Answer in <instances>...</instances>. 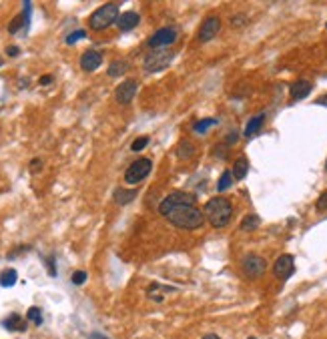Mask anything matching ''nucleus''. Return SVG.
Listing matches in <instances>:
<instances>
[{"label":"nucleus","mask_w":327,"mask_h":339,"mask_svg":"<svg viewBox=\"0 0 327 339\" xmlns=\"http://www.w3.org/2000/svg\"><path fill=\"white\" fill-rule=\"evenodd\" d=\"M169 223L177 229H183V231H193L199 229L205 221V215L203 211L197 207V205H179L177 209H173L169 215H167Z\"/></svg>","instance_id":"f257e3e1"},{"label":"nucleus","mask_w":327,"mask_h":339,"mask_svg":"<svg viewBox=\"0 0 327 339\" xmlns=\"http://www.w3.org/2000/svg\"><path fill=\"white\" fill-rule=\"evenodd\" d=\"M203 215L215 229H223L229 225L231 217H233V205L225 197H213L207 201Z\"/></svg>","instance_id":"f03ea898"},{"label":"nucleus","mask_w":327,"mask_h":339,"mask_svg":"<svg viewBox=\"0 0 327 339\" xmlns=\"http://www.w3.org/2000/svg\"><path fill=\"white\" fill-rule=\"evenodd\" d=\"M119 20V6L115 2H108V4H102L100 8H97L91 18H89V26L93 31H104L108 29L113 22Z\"/></svg>","instance_id":"7ed1b4c3"},{"label":"nucleus","mask_w":327,"mask_h":339,"mask_svg":"<svg viewBox=\"0 0 327 339\" xmlns=\"http://www.w3.org/2000/svg\"><path fill=\"white\" fill-rule=\"evenodd\" d=\"M179 205H197V199L195 195H191V193H187V191H175V193H171V195H167L161 205H159V213L167 217L173 209H177Z\"/></svg>","instance_id":"20e7f679"},{"label":"nucleus","mask_w":327,"mask_h":339,"mask_svg":"<svg viewBox=\"0 0 327 339\" xmlns=\"http://www.w3.org/2000/svg\"><path fill=\"white\" fill-rule=\"evenodd\" d=\"M151 169H153V163L149 159H137L134 163L129 165V169L125 171V181L129 185H139L141 181H145L149 177Z\"/></svg>","instance_id":"39448f33"},{"label":"nucleus","mask_w":327,"mask_h":339,"mask_svg":"<svg viewBox=\"0 0 327 339\" xmlns=\"http://www.w3.org/2000/svg\"><path fill=\"white\" fill-rule=\"evenodd\" d=\"M171 61H173V52H171V50H167V48L155 50V52H151L149 56H145V70H147V72L165 70V68L171 65Z\"/></svg>","instance_id":"423d86ee"},{"label":"nucleus","mask_w":327,"mask_h":339,"mask_svg":"<svg viewBox=\"0 0 327 339\" xmlns=\"http://www.w3.org/2000/svg\"><path fill=\"white\" fill-rule=\"evenodd\" d=\"M177 34H179V31H177L175 26H165V29H159L157 33L153 34L147 44H149V48H153V50H161V48L171 46V44L177 40Z\"/></svg>","instance_id":"0eeeda50"},{"label":"nucleus","mask_w":327,"mask_h":339,"mask_svg":"<svg viewBox=\"0 0 327 339\" xmlns=\"http://www.w3.org/2000/svg\"><path fill=\"white\" fill-rule=\"evenodd\" d=\"M241 269L243 273L249 277V279H257V277H261L265 269H267V261L259 257V255H247L243 261H241Z\"/></svg>","instance_id":"6e6552de"},{"label":"nucleus","mask_w":327,"mask_h":339,"mask_svg":"<svg viewBox=\"0 0 327 339\" xmlns=\"http://www.w3.org/2000/svg\"><path fill=\"white\" fill-rule=\"evenodd\" d=\"M293 273H295L293 255H281V257L275 261V265H273V275H275L277 279L285 281V279H289Z\"/></svg>","instance_id":"1a4fd4ad"},{"label":"nucleus","mask_w":327,"mask_h":339,"mask_svg":"<svg viewBox=\"0 0 327 339\" xmlns=\"http://www.w3.org/2000/svg\"><path fill=\"white\" fill-rule=\"evenodd\" d=\"M221 31V20L217 16H207L201 24V31H199V40L201 42H209L213 40Z\"/></svg>","instance_id":"9d476101"},{"label":"nucleus","mask_w":327,"mask_h":339,"mask_svg":"<svg viewBox=\"0 0 327 339\" xmlns=\"http://www.w3.org/2000/svg\"><path fill=\"white\" fill-rule=\"evenodd\" d=\"M137 91H139V84L134 80H123L115 91V99L119 104H129L134 99Z\"/></svg>","instance_id":"9b49d317"},{"label":"nucleus","mask_w":327,"mask_h":339,"mask_svg":"<svg viewBox=\"0 0 327 339\" xmlns=\"http://www.w3.org/2000/svg\"><path fill=\"white\" fill-rule=\"evenodd\" d=\"M102 65V54L98 50H87L83 56H80V68L85 72H93Z\"/></svg>","instance_id":"f8f14e48"},{"label":"nucleus","mask_w":327,"mask_h":339,"mask_svg":"<svg viewBox=\"0 0 327 339\" xmlns=\"http://www.w3.org/2000/svg\"><path fill=\"white\" fill-rule=\"evenodd\" d=\"M137 24H139V12H134V10H127V12H123V14L119 16V20H117V26H119L123 33H129V31H132Z\"/></svg>","instance_id":"ddd939ff"},{"label":"nucleus","mask_w":327,"mask_h":339,"mask_svg":"<svg viewBox=\"0 0 327 339\" xmlns=\"http://www.w3.org/2000/svg\"><path fill=\"white\" fill-rule=\"evenodd\" d=\"M311 89H313V84L309 80H295L291 89H289V95H291L293 101H301L311 93Z\"/></svg>","instance_id":"4468645a"},{"label":"nucleus","mask_w":327,"mask_h":339,"mask_svg":"<svg viewBox=\"0 0 327 339\" xmlns=\"http://www.w3.org/2000/svg\"><path fill=\"white\" fill-rule=\"evenodd\" d=\"M263 123H265V112H259V115L251 117V119L247 121V125H245L243 135L247 136V138H251L253 135H257V133H259V129L263 127Z\"/></svg>","instance_id":"2eb2a0df"},{"label":"nucleus","mask_w":327,"mask_h":339,"mask_svg":"<svg viewBox=\"0 0 327 339\" xmlns=\"http://www.w3.org/2000/svg\"><path fill=\"white\" fill-rule=\"evenodd\" d=\"M231 173H233V179H235V181H243V179L247 177V173H249V161H247V157H239V159L235 161Z\"/></svg>","instance_id":"dca6fc26"},{"label":"nucleus","mask_w":327,"mask_h":339,"mask_svg":"<svg viewBox=\"0 0 327 339\" xmlns=\"http://www.w3.org/2000/svg\"><path fill=\"white\" fill-rule=\"evenodd\" d=\"M137 197V189H115L113 199L117 205H129Z\"/></svg>","instance_id":"f3484780"},{"label":"nucleus","mask_w":327,"mask_h":339,"mask_svg":"<svg viewBox=\"0 0 327 339\" xmlns=\"http://www.w3.org/2000/svg\"><path fill=\"white\" fill-rule=\"evenodd\" d=\"M2 325H4L6 329H10V331H24V329H26V321H24L20 315H16V313H12L8 319H4Z\"/></svg>","instance_id":"a211bd4d"},{"label":"nucleus","mask_w":327,"mask_h":339,"mask_svg":"<svg viewBox=\"0 0 327 339\" xmlns=\"http://www.w3.org/2000/svg\"><path fill=\"white\" fill-rule=\"evenodd\" d=\"M195 153H197V149H195V145H193L191 140H181V143H179V147H177V157H179L181 161L195 157Z\"/></svg>","instance_id":"6ab92c4d"},{"label":"nucleus","mask_w":327,"mask_h":339,"mask_svg":"<svg viewBox=\"0 0 327 339\" xmlns=\"http://www.w3.org/2000/svg\"><path fill=\"white\" fill-rule=\"evenodd\" d=\"M215 125H217V119H203V121H197L195 125H193V131H195L197 135H205Z\"/></svg>","instance_id":"aec40b11"},{"label":"nucleus","mask_w":327,"mask_h":339,"mask_svg":"<svg viewBox=\"0 0 327 339\" xmlns=\"http://www.w3.org/2000/svg\"><path fill=\"white\" fill-rule=\"evenodd\" d=\"M129 70V65L125 61H113L108 67V76H123Z\"/></svg>","instance_id":"412c9836"},{"label":"nucleus","mask_w":327,"mask_h":339,"mask_svg":"<svg viewBox=\"0 0 327 339\" xmlns=\"http://www.w3.org/2000/svg\"><path fill=\"white\" fill-rule=\"evenodd\" d=\"M16 279H18V275H16L14 269H4L2 275H0V285L8 289V287H12L16 283Z\"/></svg>","instance_id":"4be33fe9"},{"label":"nucleus","mask_w":327,"mask_h":339,"mask_svg":"<svg viewBox=\"0 0 327 339\" xmlns=\"http://www.w3.org/2000/svg\"><path fill=\"white\" fill-rule=\"evenodd\" d=\"M259 223H261V219H259L257 215H247V217L241 221V229H243V231H255V229L259 227Z\"/></svg>","instance_id":"5701e85b"},{"label":"nucleus","mask_w":327,"mask_h":339,"mask_svg":"<svg viewBox=\"0 0 327 339\" xmlns=\"http://www.w3.org/2000/svg\"><path fill=\"white\" fill-rule=\"evenodd\" d=\"M231 185H233V173L231 171H225L223 175H221V179H219V183H217V191L219 193H223V191H227Z\"/></svg>","instance_id":"b1692460"},{"label":"nucleus","mask_w":327,"mask_h":339,"mask_svg":"<svg viewBox=\"0 0 327 339\" xmlns=\"http://www.w3.org/2000/svg\"><path fill=\"white\" fill-rule=\"evenodd\" d=\"M26 319L33 321L34 325H40V323H42V311H40L38 307H31V309L26 311Z\"/></svg>","instance_id":"393cba45"},{"label":"nucleus","mask_w":327,"mask_h":339,"mask_svg":"<svg viewBox=\"0 0 327 339\" xmlns=\"http://www.w3.org/2000/svg\"><path fill=\"white\" fill-rule=\"evenodd\" d=\"M147 145H149V136H139V138H134V143L131 145V151L132 153H139V151H143Z\"/></svg>","instance_id":"a878e982"},{"label":"nucleus","mask_w":327,"mask_h":339,"mask_svg":"<svg viewBox=\"0 0 327 339\" xmlns=\"http://www.w3.org/2000/svg\"><path fill=\"white\" fill-rule=\"evenodd\" d=\"M83 38H87V31H74L66 36V44H74L76 40H83Z\"/></svg>","instance_id":"bb28decb"},{"label":"nucleus","mask_w":327,"mask_h":339,"mask_svg":"<svg viewBox=\"0 0 327 339\" xmlns=\"http://www.w3.org/2000/svg\"><path fill=\"white\" fill-rule=\"evenodd\" d=\"M87 281V271H74L72 273V283L74 285H83Z\"/></svg>","instance_id":"cd10ccee"},{"label":"nucleus","mask_w":327,"mask_h":339,"mask_svg":"<svg viewBox=\"0 0 327 339\" xmlns=\"http://www.w3.org/2000/svg\"><path fill=\"white\" fill-rule=\"evenodd\" d=\"M46 267H48V275L50 277H57V265H54V255H50L46 259Z\"/></svg>","instance_id":"c85d7f7f"},{"label":"nucleus","mask_w":327,"mask_h":339,"mask_svg":"<svg viewBox=\"0 0 327 339\" xmlns=\"http://www.w3.org/2000/svg\"><path fill=\"white\" fill-rule=\"evenodd\" d=\"M237 138H239V135H237L235 131H231L229 135L225 136V147H227V149H229V147H233V145L237 143Z\"/></svg>","instance_id":"c756f323"},{"label":"nucleus","mask_w":327,"mask_h":339,"mask_svg":"<svg viewBox=\"0 0 327 339\" xmlns=\"http://www.w3.org/2000/svg\"><path fill=\"white\" fill-rule=\"evenodd\" d=\"M325 209H327V191L321 193L319 199H317V211H325Z\"/></svg>","instance_id":"7c9ffc66"},{"label":"nucleus","mask_w":327,"mask_h":339,"mask_svg":"<svg viewBox=\"0 0 327 339\" xmlns=\"http://www.w3.org/2000/svg\"><path fill=\"white\" fill-rule=\"evenodd\" d=\"M40 169H42V161L40 159H33L31 161V173H38Z\"/></svg>","instance_id":"2f4dec72"},{"label":"nucleus","mask_w":327,"mask_h":339,"mask_svg":"<svg viewBox=\"0 0 327 339\" xmlns=\"http://www.w3.org/2000/svg\"><path fill=\"white\" fill-rule=\"evenodd\" d=\"M243 24H245V18H243V16L231 18V26H233V29H239V26H243Z\"/></svg>","instance_id":"473e14b6"},{"label":"nucleus","mask_w":327,"mask_h":339,"mask_svg":"<svg viewBox=\"0 0 327 339\" xmlns=\"http://www.w3.org/2000/svg\"><path fill=\"white\" fill-rule=\"evenodd\" d=\"M225 151H227V147H225V143L221 145V147H215V151H213V155H217V157H221V159H225Z\"/></svg>","instance_id":"72a5a7b5"},{"label":"nucleus","mask_w":327,"mask_h":339,"mask_svg":"<svg viewBox=\"0 0 327 339\" xmlns=\"http://www.w3.org/2000/svg\"><path fill=\"white\" fill-rule=\"evenodd\" d=\"M42 87H46V84H50L52 82V74H44V76H40V80H38Z\"/></svg>","instance_id":"f704fd0d"},{"label":"nucleus","mask_w":327,"mask_h":339,"mask_svg":"<svg viewBox=\"0 0 327 339\" xmlns=\"http://www.w3.org/2000/svg\"><path fill=\"white\" fill-rule=\"evenodd\" d=\"M6 54H8V56H18L20 50H18L16 46H8V48H6Z\"/></svg>","instance_id":"c9c22d12"},{"label":"nucleus","mask_w":327,"mask_h":339,"mask_svg":"<svg viewBox=\"0 0 327 339\" xmlns=\"http://www.w3.org/2000/svg\"><path fill=\"white\" fill-rule=\"evenodd\" d=\"M89 339H108V337H104L102 333H91V337Z\"/></svg>","instance_id":"e433bc0d"},{"label":"nucleus","mask_w":327,"mask_h":339,"mask_svg":"<svg viewBox=\"0 0 327 339\" xmlns=\"http://www.w3.org/2000/svg\"><path fill=\"white\" fill-rule=\"evenodd\" d=\"M315 102H317V104H325V106H327V95H325V97H319V99H317Z\"/></svg>","instance_id":"4c0bfd02"},{"label":"nucleus","mask_w":327,"mask_h":339,"mask_svg":"<svg viewBox=\"0 0 327 339\" xmlns=\"http://www.w3.org/2000/svg\"><path fill=\"white\" fill-rule=\"evenodd\" d=\"M203 339H219V335H215V333H207Z\"/></svg>","instance_id":"58836bf2"},{"label":"nucleus","mask_w":327,"mask_h":339,"mask_svg":"<svg viewBox=\"0 0 327 339\" xmlns=\"http://www.w3.org/2000/svg\"><path fill=\"white\" fill-rule=\"evenodd\" d=\"M2 65H4V61H2V56H0V67H2Z\"/></svg>","instance_id":"ea45409f"},{"label":"nucleus","mask_w":327,"mask_h":339,"mask_svg":"<svg viewBox=\"0 0 327 339\" xmlns=\"http://www.w3.org/2000/svg\"><path fill=\"white\" fill-rule=\"evenodd\" d=\"M249 339H255V337H249Z\"/></svg>","instance_id":"a19ab883"},{"label":"nucleus","mask_w":327,"mask_h":339,"mask_svg":"<svg viewBox=\"0 0 327 339\" xmlns=\"http://www.w3.org/2000/svg\"><path fill=\"white\" fill-rule=\"evenodd\" d=\"M325 169H327V163H325Z\"/></svg>","instance_id":"79ce46f5"},{"label":"nucleus","mask_w":327,"mask_h":339,"mask_svg":"<svg viewBox=\"0 0 327 339\" xmlns=\"http://www.w3.org/2000/svg\"><path fill=\"white\" fill-rule=\"evenodd\" d=\"M325 29H327V24H325Z\"/></svg>","instance_id":"37998d69"}]
</instances>
